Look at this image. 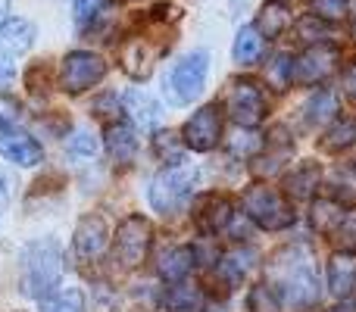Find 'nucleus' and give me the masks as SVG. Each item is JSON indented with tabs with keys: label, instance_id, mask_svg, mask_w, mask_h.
Here are the masks:
<instances>
[{
	"label": "nucleus",
	"instance_id": "obj_7",
	"mask_svg": "<svg viewBox=\"0 0 356 312\" xmlns=\"http://www.w3.org/2000/svg\"><path fill=\"white\" fill-rule=\"evenodd\" d=\"M225 110L241 129H257L266 119V94L257 81L238 79L232 81V91L225 97Z\"/></svg>",
	"mask_w": 356,
	"mask_h": 312
},
{
	"label": "nucleus",
	"instance_id": "obj_17",
	"mask_svg": "<svg viewBox=\"0 0 356 312\" xmlns=\"http://www.w3.org/2000/svg\"><path fill=\"white\" fill-rule=\"evenodd\" d=\"M232 54H234V63H241V66H257V63L263 60V54H266V38L259 35L257 25H244V28L238 31Z\"/></svg>",
	"mask_w": 356,
	"mask_h": 312
},
{
	"label": "nucleus",
	"instance_id": "obj_9",
	"mask_svg": "<svg viewBox=\"0 0 356 312\" xmlns=\"http://www.w3.org/2000/svg\"><path fill=\"white\" fill-rule=\"evenodd\" d=\"M338 47H332V44H313L309 50H303L300 56L294 60V75H291V81H297V85L303 88H313L319 85V81H325L328 75L338 69Z\"/></svg>",
	"mask_w": 356,
	"mask_h": 312
},
{
	"label": "nucleus",
	"instance_id": "obj_38",
	"mask_svg": "<svg viewBox=\"0 0 356 312\" xmlns=\"http://www.w3.org/2000/svg\"><path fill=\"white\" fill-rule=\"evenodd\" d=\"M94 147H97V144H94V138L88 135V131H79V135L72 138V144H69V150H72V154H85V156H91Z\"/></svg>",
	"mask_w": 356,
	"mask_h": 312
},
{
	"label": "nucleus",
	"instance_id": "obj_8",
	"mask_svg": "<svg viewBox=\"0 0 356 312\" xmlns=\"http://www.w3.org/2000/svg\"><path fill=\"white\" fill-rule=\"evenodd\" d=\"M106 75V63L104 56L91 54V50H75L63 60L60 69V85L66 94H81L88 88H94L97 81H104Z\"/></svg>",
	"mask_w": 356,
	"mask_h": 312
},
{
	"label": "nucleus",
	"instance_id": "obj_30",
	"mask_svg": "<svg viewBox=\"0 0 356 312\" xmlns=\"http://www.w3.org/2000/svg\"><path fill=\"white\" fill-rule=\"evenodd\" d=\"M154 147H156V156H160L163 163H169V165L181 163L184 141L175 135V131H160V135L154 138Z\"/></svg>",
	"mask_w": 356,
	"mask_h": 312
},
{
	"label": "nucleus",
	"instance_id": "obj_19",
	"mask_svg": "<svg viewBox=\"0 0 356 312\" xmlns=\"http://www.w3.org/2000/svg\"><path fill=\"white\" fill-rule=\"evenodd\" d=\"M106 154L116 159L119 165H129L131 159H135V154H138L135 131H131L129 125H122V122L110 125V129H106Z\"/></svg>",
	"mask_w": 356,
	"mask_h": 312
},
{
	"label": "nucleus",
	"instance_id": "obj_28",
	"mask_svg": "<svg viewBox=\"0 0 356 312\" xmlns=\"http://www.w3.org/2000/svg\"><path fill=\"white\" fill-rule=\"evenodd\" d=\"M344 213H347V209L341 206L338 200H332V197H322V200L313 203V228L319 234H328V238H332L334 228H338L341 219H344Z\"/></svg>",
	"mask_w": 356,
	"mask_h": 312
},
{
	"label": "nucleus",
	"instance_id": "obj_5",
	"mask_svg": "<svg viewBox=\"0 0 356 312\" xmlns=\"http://www.w3.org/2000/svg\"><path fill=\"white\" fill-rule=\"evenodd\" d=\"M207 72H209V56L203 50L188 54L181 63H175V69L166 75V97L169 104L184 106L194 97H200L203 85H207Z\"/></svg>",
	"mask_w": 356,
	"mask_h": 312
},
{
	"label": "nucleus",
	"instance_id": "obj_42",
	"mask_svg": "<svg viewBox=\"0 0 356 312\" xmlns=\"http://www.w3.org/2000/svg\"><path fill=\"white\" fill-rule=\"evenodd\" d=\"M353 35H356V16H353Z\"/></svg>",
	"mask_w": 356,
	"mask_h": 312
},
{
	"label": "nucleus",
	"instance_id": "obj_35",
	"mask_svg": "<svg viewBox=\"0 0 356 312\" xmlns=\"http://www.w3.org/2000/svg\"><path fill=\"white\" fill-rule=\"evenodd\" d=\"M313 10L319 19L325 22H334V19H344L347 10H350V0H313Z\"/></svg>",
	"mask_w": 356,
	"mask_h": 312
},
{
	"label": "nucleus",
	"instance_id": "obj_11",
	"mask_svg": "<svg viewBox=\"0 0 356 312\" xmlns=\"http://www.w3.org/2000/svg\"><path fill=\"white\" fill-rule=\"evenodd\" d=\"M169 44H154L147 35H131L129 41L122 44V69L131 75V79L144 81L150 72H154V63L166 54Z\"/></svg>",
	"mask_w": 356,
	"mask_h": 312
},
{
	"label": "nucleus",
	"instance_id": "obj_13",
	"mask_svg": "<svg viewBox=\"0 0 356 312\" xmlns=\"http://www.w3.org/2000/svg\"><path fill=\"white\" fill-rule=\"evenodd\" d=\"M234 219V209L228 203V197H219V194H209L197 203V213H194V222L203 234H219L232 225Z\"/></svg>",
	"mask_w": 356,
	"mask_h": 312
},
{
	"label": "nucleus",
	"instance_id": "obj_40",
	"mask_svg": "<svg viewBox=\"0 0 356 312\" xmlns=\"http://www.w3.org/2000/svg\"><path fill=\"white\" fill-rule=\"evenodd\" d=\"M10 79H13V56H6L3 50H0V88H3Z\"/></svg>",
	"mask_w": 356,
	"mask_h": 312
},
{
	"label": "nucleus",
	"instance_id": "obj_20",
	"mask_svg": "<svg viewBox=\"0 0 356 312\" xmlns=\"http://www.w3.org/2000/svg\"><path fill=\"white\" fill-rule=\"evenodd\" d=\"M194 247H172V250H166L160 256V275L166 278V281H184V278L191 275V269H194Z\"/></svg>",
	"mask_w": 356,
	"mask_h": 312
},
{
	"label": "nucleus",
	"instance_id": "obj_10",
	"mask_svg": "<svg viewBox=\"0 0 356 312\" xmlns=\"http://www.w3.org/2000/svg\"><path fill=\"white\" fill-rule=\"evenodd\" d=\"M184 144H188L191 150H197V154H207V150H213L216 144H219L222 138V113L219 106H203V110H197L194 116L184 122V131H181Z\"/></svg>",
	"mask_w": 356,
	"mask_h": 312
},
{
	"label": "nucleus",
	"instance_id": "obj_23",
	"mask_svg": "<svg viewBox=\"0 0 356 312\" xmlns=\"http://www.w3.org/2000/svg\"><path fill=\"white\" fill-rule=\"evenodd\" d=\"M291 154H294V138H288L284 129H275L269 138V150L263 156V165H253V169H257V175H272V172L282 169V163Z\"/></svg>",
	"mask_w": 356,
	"mask_h": 312
},
{
	"label": "nucleus",
	"instance_id": "obj_29",
	"mask_svg": "<svg viewBox=\"0 0 356 312\" xmlns=\"http://www.w3.org/2000/svg\"><path fill=\"white\" fill-rule=\"evenodd\" d=\"M278 306H282V297H278V290L272 284H257L250 290V297H247V309L250 312H278Z\"/></svg>",
	"mask_w": 356,
	"mask_h": 312
},
{
	"label": "nucleus",
	"instance_id": "obj_16",
	"mask_svg": "<svg viewBox=\"0 0 356 312\" xmlns=\"http://www.w3.org/2000/svg\"><path fill=\"white\" fill-rule=\"evenodd\" d=\"M294 25V13H291V3L288 0H266L263 10H259V19H257V28L263 38H278Z\"/></svg>",
	"mask_w": 356,
	"mask_h": 312
},
{
	"label": "nucleus",
	"instance_id": "obj_18",
	"mask_svg": "<svg viewBox=\"0 0 356 312\" xmlns=\"http://www.w3.org/2000/svg\"><path fill=\"white\" fill-rule=\"evenodd\" d=\"M319 163H300L294 165V172H288V178H284V190H288V197H294V200H307V197H313V190L319 188Z\"/></svg>",
	"mask_w": 356,
	"mask_h": 312
},
{
	"label": "nucleus",
	"instance_id": "obj_21",
	"mask_svg": "<svg viewBox=\"0 0 356 312\" xmlns=\"http://www.w3.org/2000/svg\"><path fill=\"white\" fill-rule=\"evenodd\" d=\"M328 288L334 297H347L356 288V263L350 253H338L328 263Z\"/></svg>",
	"mask_w": 356,
	"mask_h": 312
},
{
	"label": "nucleus",
	"instance_id": "obj_2",
	"mask_svg": "<svg viewBox=\"0 0 356 312\" xmlns=\"http://www.w3.org/2000/svg\"><path fill=\"white\" fill-rule=\"evenodd\" d=\"M63 278V256L54 240L29 244L22 253V290L35 300H47L56 294Z\"/></svg>",
	"mask_w": 356,
	"mask_h": 312
},
{
	"label": "nucleus",
	"instance_id": "obj_39",
	"mask_svg": "<svg viewBox=\"0 0 356 312\" xmlns=\"http://www.w3.org/2000/svg\"><path fill=\"white\" fill-rule=\"evenodd\" d=\"M344 94L350 104H356V63H350V69L344 72Z\"/></svg>",
	"mask_w": 356,
	"mask_h": 312
},
{
	"label": "nucleus",
	"instance_id": "obj_33",
	"mask_svg": "<svg viewBox=\"0 0 356 312\" xmlns=\"http://www.w3.org/2000/svg\"><path fill=\"white\" fill-rule=\"evenodd\" d=\"M291 75H294V60H291L288 54H278L269 66V81L278 88V91H284V88L291 85Z\"/></svg>",
	"mask_w": 356,
	"mask_h": 312
},
{
	"label": "nucleus",
	"instance_id": "obj_15",
	"mask_svg": "<svg viewBox=\"0 0 356 312\" xmlns=\"http://www.w3.org/2000/svg\"><path fill=\"white\" fill-rule=\"evenodd\" d=\"M35 44V28H31V22H25V19H0V50H3L6 56H19L25 54V50Z\"/></svg>",
	"mask_w": 356,
	"mask_h": 312
},
{
	"label": "nucleus",
	"instance_id": "obj_24",
	"mask_svg": "<svg viewBox=\"0 0 356 312\" xmlns=\"http://www.w3.org/2000/svg\"><path fill=\"white\" fill-rule=\"evenodd\" d=\"M166 309L169 312H203V290L197 284L175 281L166 294Z\"/></svg>",
	"mask_w": 356,
	"mask_h": 312
},
{
	"label": "nucleus",
	"instance_id": "obj_4",
	"mask_svg": "<svg viewBox=\"0 0 356 312\" xmlns=\"http://www.w3.org/2000/svg\"><path fill=\"white\" fill-rule=\"evenodd\" d=\"M194 188H197V169L194 165L175 163V165H169V169H163L160 175L150 181V206H154L156 213L169 215L191 200Z\"/></svg>",
	"mask_w": 356,
	"mask_h": 312
},
{
	"label": "nucleus",
	"instance_id": "obj_22",
	"mask_svg": "<svg viewBox=\"0 0 356 312\" xmlns=\"http://www.w3.org/2000/svg\"><path fill=\"white\" fill-rule=\"evenodd\" d=\"M125 113L135 119L138 129L150 131L156 122H160V104L154 97H147L144 91H129L125 94Z\"/></svg>",
	"mask_w": 356,
	"mask_h": 312
},
{
	"label": "nucleus",
	"instance_id": "obj_34",
	"mask_svg": "<svg viewBox=\"0 0 356 312\" xmlns=\"http://www.w3.org/2000/svg\"><path fill=\"white\" fill-rule=\"evenodd\" d=\"M297 31L303 35V41H313V44H322L328 38V25L325 19H319L313 13V16H303L300 22H297Z\"/></svg>",
	"mask_w": 356,
	"mask_h": 312
},
{
	"label": "nucleus",
	"instance_id": "obj_14",
	"mask_svg": "<svg viewBox=\"0 0 356 312\" xmlns=\"http://www.w3.org/2000/svg\"><path fill=\"white\" fill-rule=\"evenodd\" d=\"M104 247H106V222L100 215L81 219L79 228H75V253L81 259H94L104 253Z\"/></svg>",
	"mask_w": 356,
	"mask_h": 312
},
{
	"label": "nucleus",
	"instance_id": "obj_12",
	"mask_svg": "<svg viewBox=\"0 0 356 312\" xmlns=\"http://www.w3.org/2000/svg\"><path fill=\"white\" fill-rule=\"evenodd\" d=\"M0 156L16 165H38L44 159V150L38 144V138H31L22 129V122H16L0 129Z\"/></svg>",
	"mask_w": 356,
	"mask_h": 312
},
{
	"label": "nucleus",
	"instance_id": "obj_37",
	"mask_svg": "<svg viewBox=\"0 0 356 312\" xmlns=\"http://www.w3.org/2000/svg\"><path fill=\"white\" fill-rule=\"evenodd\" d=\"M16 122H22V110H19V104L13 97H0V129L16 125Z\"/></svg>",
	"mask_w": 356,
	"mask_h": 312
},
{
	"label": "nucleus",
	"instance_id": "obj_1",
	"mask_svg": "<svg viewBox=\"0 0 356 312\" xmlns=\"http://www.w3.org/2000/svg\"><path fill=\"white\" fill-rule=\"evenodd\" d=\"M272 288L297 312H309L319 306V278H316L313 259L303 247L284 250L272 259Z\"/></svg>",
	"mask_w": 356,
	"mask_h": 312
},
{
	"label": "nucleus",
	"instance_id": "obj_3",
	"mask_svg": "<svg viewBox=\"0 0 356 312\" xmlns=\"http://www.w3.org/2000/svg\"><path fill=\"white\" fill-rule=\"evenodd\" d=\"M244 213L250 222H257L263 231H282V228L294 225V209H291L288 197L282 190L269 188V184H250L244 190Z\"/></svg>",
	"mask_w": 356,
	"mask_h": 312
},
{
	"label": "nucleus",
	"instance_id": "obj_32",
	"mask_svg": "<svg viewBox=\"0 0 356 312\" xmlns=\"http://www.w3.org/2000/svg\"><path fill=\"white\" fill-rule=\"evenodd\" d=\"M44 312H85V297L81 290L69 288L63 294H54L44 300Z\"/></svg>",
	"mask_w": 356,
	"mask_h": 312
},
{
	"label": "nucleus",
	"instance_id": "obj_25",
	"mask_svg": "<svg viewBox=\"0 0 356 312\" xmlns=\"http://www.w3.org/2000/svg\"><path fill=\"white\" fill-rule=\"evenodd\" d=\"M303 113H307V125H309V129H316V125H325V122H332L334 113H338V97H334L328 88H319V91H316L313 97L307 100Z\"/></svg>",
	"mask_w": 356,
	"mask_h": 312
},
{
	"label": "nucleus",
	"instance_id": "obj_41",
	"mask_svg": "<svg viewBox=\"0 0 356 312\" xmlns=\"http://www.w3.org/2000/svg\"><path fill=\"white\" fill-rule=\"evenodd\" d=\"M6 188H10V184H6V178L0 175V203H3L6 197H10V190H6Z\"/></svg>",
	"mask_w": 356,
	"mask_h": 312
},
{
	"label": "nucleus",
	"instance_id": "obj_6",
	"mask_svg": "<svg viewBox=\"0 0 356 312\" xmlns=\"http://www.w3.org/2000/svg\"><path fill=\"white\" fill-rule=\"evenodd\" d=\"M150 240H154V228L144 215H129V219L119 225L116 240H113V256L122 269H138V265L147 259Z\"/></svg>",
	"mask_w": 356,
	"mask_h": 312
},
{
	"label": "nucleus",
	"instance_id": "obj_31",
	"mask_svg": "<svg viewBox=\"0 0 356 312\" xmlns=\"http://www.w3.org/2000/svg\"><path fill=\"white\" fill-rule=\"evenodd\" d=\"M332 240L338 244V250H341V253H350V256L356 253V209H347V213H344L341 225L334 228Z\"/></svg>",
	"mask_w": 356,
	"mask_h": 312
},
{
	"label": "nucleus",
	"instance_id": "obj_27",
	"mask_svg": "<svg viewBox=\"0 0 356 312\" xmlns=\"http://www.w3.org/2000/svg\"><path fill=\"white\" fill-rule=\"evenodd\" d=\"M353 144H356V116L334 119V125L322 138V150L325 154H341V150L353 147Z\"/></svg>",
	"mask_w": 356,
	"mask_h": 312
},
{
	"label": "nucleus",
	"instance_id": "obj_36",
	"mask_svg": "<svg viewBox=\"0 0 356 312\" xmlns=\"http://www.w3.org/2000/svg\"><path fill=\"white\" fill-rule=\"evenodd\" d=\"M106 0H72V10H75V19H79L81 25L94 22L97 19V13L104 10Z\"/></svg>",
	"mask_w": 356,
	"mask_h": 312
},
{
	"label": "nucleus",
	"instance_id": "obj_26",
	"mask_svg": "<svg viewBox=\"0 0 356 312\" xmlns=\"http://www.w3.org/2000/svg\"><path fill=\"white\" fill-rule=\"evenodd\" d=\"M250 259H253V253H244V250H234V253H228V256H222L219 269H216V278L225 284V290L238 288L241 278L250 272Z\"/></svg>",
	"mask_w": 356,
	"mask_h": 312
}]
</instances>
